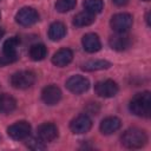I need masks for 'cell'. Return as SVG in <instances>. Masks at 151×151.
Returning a JSON list of instances; mask_svg holds the SVG:
<instances>
[{
    "label": "cell",
    "instance_id": "obj_22",
    "mask_svg": "<svg viewBox=\"0 0 151 151\" xmlns=\"http://www.w3.org/2000/svg\"><path fill=\"white\" fill-rule=\"evenodd\" d=\"M83 5L85 7V11H87L94 15L100 13L103 11V7H104L103 0H84Z\"/></svg>",
    "mask_w": 151,
    "mask_h": 151
},
{
    "label": "cell",
    "instance_id": "obj_2",
    "mask_svg": "<svg viewBox=\"0 0 151 151\" xmlns=\"http://www.w3.org/2000/svg\"><path fill=\"white\" fill-rule=\"evenodd\" d=\"M147 142V136L144 130L138 127H131L124 131L122 134V144L127 149L143 147Z\"/></svg>",
    "mask_w": 151,
    "mask_h": 151
},
{
    "label": "cell",
    "instance_id": "obj_24",
    "mask_svg": "<svg viewBox=\"0 0 151 151\" xmlns=\"http://www.w3.org/2000/svg\"><path fill=\"white\" fill-rule=\"evenodd\" d=\"M27 147L31 149V150H34V151H39V150H44L46 146H45V142H42L40 138H29L27 140Z\"/></svg>",
    "mask_w": 151,
    "mask_h": 151
},
{
    "label": "cell",
    "instance_id": "obj_16",
    "mask_svg": "<svg viewBox=\"0 0 151 151\" xmlns=\"http://www.w3.org/2000/svg\"><path fill=\"white\" fill-rule=\"evenodd\" d=\"M122 123H120V119L117 118V117H106L105 119L101 120L100 123V131L101 133L104 134H111L113 132H116L117 130H119Z\"/></svg>",
    "mask_w": 151,
    "mask_h": 151
},
{
    "label": "cell",
    "instance_id": "obj_1",
    "mask_svg": "<svg viewBox=\"0 0 151 151\" xmlns=\"http://www.w3.org/2000/svg\"><path fill=\"white\" fill-rule=\"evenodd\" d=\"M130 111L143 118H147L151 112V94L149 91L139 92L130 100Z\"/></svg>",
    "mask_w": 151,
    "mask_h": 151
},
{
    "label": "cell",
    "instance_id": "obj_25",
    "mask_svg": "<svg viewBox=\"0 0 151 151\" xmlns=\"http://www.w3.org/2000/svg\"><path fill=\"white\" fill-rule=\"evenodd\" d=\"M14 61H15L14 59L8 58V57H6V55H2V57H0V67H1V66H5V65H7V64L14 63Z\"/></svg>",
    "mask_w": 151,
    "mask_h": 151
},
{
    "label": "cell",
    "instance_id": "obj_26",
    "mask_svg": "<svg viewBox=\"0 0 151 151\" xmlns=\"http://www.w3.org/2000/svg\"><path fill=\"white\" fill-rule=\"evenodd\" d=\"M112 2L117 6H125L129 2V0H112Z\"/></svg>",
    "mask_w": 151,
    "mask_h": 151
},
{
    "label": "cell",
    "instance_id": "obj_7",
    "mask_svg": "<svg viewBox=\"0 0 151 151\" xmlns=\"http://www.w3.org/2000/svg\"><path fill=\"white\" fill-rule=\"evenodd\" d=\"M118 85L116 81L111 80V79H106V80H101L98 81L94 85V91L99 97L103 98H111L114 97L118 93Z\"/></svg>",
    "mask_w": 151,
    "mask_h": 151
},
{
    "label": "cell",
    "instance_id": "obj_3",
    "mask_svg": "<svg viewBox=\"0 0 151 151\" xmlns=\"http://www.w3.org/2000/svg\"><path fill=\"white\" fill-rule=\"evenodd\" d=\"M34 83H35V74L32 71H19L11 77L12 86L19 90L28 88Z\"/></svg>",
    "mask_w": 151,
    "mask_h": 151
},
{
    "label": "cell",
    "instance_id": "obj_21",
    "mask_svg": "<svg viewBox=\"0 0 151 151\" xmlns=\"http://www.w3.org/2000/svg\"><path fill=\"white\" fill-rule=\"evenodd\" d=\"M28 54H29V58L34 61H40L42 59L46 58L47 55V48L44 44H34L29 47V51H28Z\"/></svg>",
    "mask_w": 151,
    "mask_h": 151
},
{
    "label": "cell",
    "instance_id": "obj_15",
    "mask_svg": "<svg viewBox=\"0 0 151 151\" xmlns=\"http://www.w3.org/2000/svg\"><path fill=\"white\" fill-rule=\"evenodd\" d=\"M19 44H20V40L17 37H12V38L7 39L2 46L4 55L12 58L14 60H18V46H19Z\"/></svg>",
    "mask_w": 151,
    "mask_h": 151
},
{
    "label": "cell",
    "instance_id": "obj_17",
    "mask_svg": "<svg viewBox=\"0 0 151 151\" xmlns=\"http://www.w3.org/2000/svg\"><path fill=\"white\" fill-rule=\"evenodd\" d=\"M17 107V100L7 94V93H2L0 94V113L4 114H8L12 113Z\"/></svg>",
    "mask_w": 151,
    "mask_h": 151
},
{
    "label": "cell",
    "instance_id": "obj_23",
    "mask_svg": "<svg viewBox=\"0 0 151 151\" xmlns=\"http://www.w3.org/2000/svg\"><path fill=\"white\" fill-rule=\"evenodd\" d=\"M77 5V0H58L55 2V9L59 13H66L73 9Z\"/></svg>",
    "mask_w": 151,
    "mask_h": 151
},
{
    "label": "cell",
    "instance_id": "obj_14",
    "mask_svg": "<svg viewBox=\"0 0 151 151\" xmlns=\"http://www.w3.org/2000/svg\"><path fill=\"white\" fill-rule=\"evenodd\" d=\"M73 59V52L70 48H60L52 57V63L58 67L68 65Z\"/></svg>",
    "mask_w": 151,
    "mask_h": 151
},
{
    "label": "cell",
    "instance_id": "obj_27",
    "mask_svg": "<svg viewBox=\"0 0 151 151\" xmlns=\"http://www.w3.org/2000/svg\"><path fill=\"white\" fill-rule=\"evenodd\" d=\"M4 34H5V31H4V28H1V27H0V39L4 37Z\"/></svg>",
    "mask_w": 151,
    "mask_h": 151
},
{
    "label": "cell",
    "instance_id": "obj_18",
    "mask_svg": "<svg viewBox=\"0 0 151 151\" xmlns=\"http://www.w3.org/2000/svg\"><path fill=\"white\" fill-rule=\"evenodd\" d=\"M66 34V26L60 22V21H55L53 24H51L50 28H48V38L53 41H58L60 39H63Z\"/></svg>",
    "mask_w": 151,
    "mask_h": 151
},
{
    "label": "cell",
    "instance_id": "obj_19",
    "mask_svg": "<svg viewBox=\"0 0 151 151\" xmlns=\"http://www.w3.org/2000/svg\"><path fill=\"white\" fill-rule=\"evenodd\" d=\"M94 20H96L94 14H92L87 11H84V12L78 13L73 18V25L76 27H86V26L92 25L94 22Z\"/></svg>",
    "mask_w": 151,
    "mask_h": 151
},
{
    "label": "cell",
    "instance_id": "obj_20",
    "mask_svg": "<svg viewBox=\"0 0 151 151\" xmlns=\"http://www.w3.org/2000/svg\"><path fill=\"white\" fill-rule=\"evenodd\" d=\"M111 66V63L107 60H101V59H96V60H90L86 61L85 64L81 65V68L87 72L92 71H99V70H105Z\"/></svg>",
    "mask_w": 151,
    "mask_h": 151
},
{
    "label": "cell",
    "instance_id": "obj_5",
    "mask_svg": "<svg viewBox=\"0 0 151 151\" xmlns=\"http://www.w3.org/2000/svg\"><path fill=\"white\" fill-rule=\"evenodd\" d=\"M88 87H90L88 79L85 78V77H83V76H79V74L72 76L66 81V88L70 92L74 93V94L84 93V92H86L88 90Z\"/></svg>",
    "mask_w": 151,
    "mask_h": 151
},
{
    "label": "cell",
    "instance_id": "obj_6",
    "mask_svg": "<svg viewBox=\"0 0 151 151\" xmlns=\"http://www.w3.org/2000/svg\"><path fill=\"white\" fill-rule=\"evenodd\" d=\"M7 133L12 139L21 140L29 136L31 133V125L26 120H20L14 124H12L7 129Z\"/></svg>",
    "mask_w": 151,
    "mask_h": 151
},
{
    "label": "cell",
    "instance_id": "obj_11",
    "mask_svg": "<svg viewBox=\"0 0 151 151\" xmlns=\"http://www.w3.org/2000/svg\"><path fill=\"white\" fill-rule=\"evenodd\" d=\"M37 137L45 143L52 142L58 137V127L53 123H44L39 125L37 130Z\"/></svg>",
    "mask_w": 151,
    "mask_h": 151
},
{
    "label": "cell",
    "instance_id": "obj_10",
    "mask_svg": "<svg viewBox=\"0 0 151 151\" xmlns=\"http://www.w3.org/2000/svg\"><path fill=\"white\" fill-rule=\"evenodd\" d=\"M41 99L46 105H55L61 99V91L57 85H47L42 88Z\"/></svg>",
    "mask_w": 151,
    "mask_h": 151
},
{
    "label": "cell",
    "instance_id": "obj_13",
    "mask_svg": "<svg viewBox=\"0 0 151 151\" xmlns=\"http://www.w3.org/2000/svg\"><path fill=\"white\" fill-rule=\"evenodd\" d=\"M81 44H83V47L86 52L88 53H94V52H98L101 47V42H100V39L97 34L94 33H87L81 39Z\"/></svg>",
    "mask_w": 151,
    "mask_h": 151
},
{
    "label": "cell",
    "instance_id": "obj_4",
    "mask_svg": "<svg viewBox=\"0 0 151 151\" xmlns=\"http://www.w3.org/2000/svg\"><path fill=\"white\" fill-rule=\"evenodd\" d=\"M133 19L129 13H117L111 18L110 25L116 33H126L132 26Z\"/></svg>",
    "mask_w": 151,
    "mask_h": 151
},
{
    "label": "cell",
    "instance_id": "obj_9",
    "mask_svg": "<svg viewBox=\"0 0 151 151\" xmlns=\"http://www.w3.org/2000/svg\"><path fill=\"white\" fill-rule=\"evenodd\" d=\"M92 126V120L87 114H79L74 119H72L70 124V129L76 134H83L87 132Z\"/></svg>",
    "mask_w": 151,
    "mask_h": 151
},
{
    "label": "cell",
    "instance_id": "obj_12",
    "mask_svg": "<svg viewBox=\"0 0 151 151\" xmlns=\"http://www.w3.org/2000/svg\"><path fill=\"white\" fill-rule=\"evenodd\" d=\"M110 47L114 51H125L131 46V38L125 33H117L109 39Z\"/></svg>",
    "mask_w": 151,
    "mask_h": 151
},
{
    "label": "cell",
    "instance_id": "obj_8",
    "mask_svg": "<svg viewBox=\"0 0 151 151\" xmlns=\"http://www.w3.org/2000/svg\"><path fill=\"white\" fill-rule=\"evenodd\" d=\"M15 20L21 26H31L39 20V14L32 7H22L17 13Z\"/></svg>",
    "mask_w": 151,
    "mask_h": 151
},
{
    "label": "cell",
    "instance_id": "obj_28",
    "mask_svg": "<svg viewBox=\"0 0 151 151\" xmlns=\"http://www.w3.org/2000/svg\"><path fill=\"white\" fill-rule=\"evenodd\" d=\"M143 1H150V0H143Z\"/></svg>",
    "mask_w": 151,
    "mask_h": 151
},
{
    "label": "cell",
    "instance_id": "obj_29",
    "mask_svg": "<svg viewBox=\"0 0 151 151\" xmlns=\"http://www.w3.org/2000/svg\"><path fill=\"white\" fill-rule=\"evenodd\" d=\"M0 18H1V14H0Z\"/></svg>",
    "mask_w": 151,
    "mask_h": 151
}]
</instances>
